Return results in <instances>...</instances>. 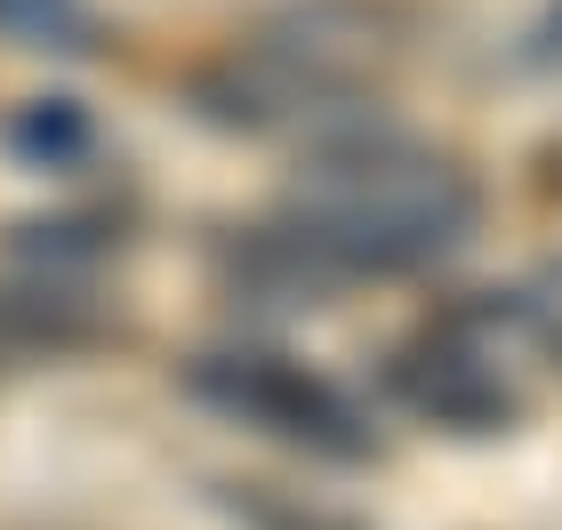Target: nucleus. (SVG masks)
Instances as JSON below:
<instances>
[{"label": "nucleus", "mask_w": 562, "mask_h": 530, "mask_svg": "<svg viewBox=\"0 0 562 530\" xmlns=\"http://www.w3.org/2000/svg\"><path fill=\"white\" fill-rule=\"evenodd\" d=\"M482 225V185L467 169L378 137L370 121L322 137L290 201L217 249V273L241 306L297 314L338 306L353 282H394L458 258Z\"/></svg>", "instance_id": "1"}, {"label": "nucleus", "mask_w": 562, "mask_h": 530, "mask_svg": "<svg viewBox=\"0 0 562 530\" xmlns=\"http://www.w3.org/2000/svg\"><path fill=\"white\" fill-rule=\"evenodd\" d=\"M177 386L201 410L249 426L297 459H322V466H370L378 459V418L362 394H346L329 370L297 362V353H273V346H210L193 362H177Z\"/></svg>", "instance_id": "2"}, {"label": "nucleus", "mask_w": 562, "mask_h": 530, "mask_svg": "<svg viewBox=\"0 0 562 530\" xmlns=\"http://www.w3.org/2000/svg\"><path fill=\"white\" fill-rule=\"evenodd\" d=\"M378 386H386L411 418L442 426V435H467V442L506 435V426L522 418V394L506 386V370H498V330H491L482 306L434 322V330H418L411 346H394L386 370H378Z\"/></svg>", "instance_id": "3"}, {"label": "nucleus", "mask_w": 562, "mask_h": 530, "mask_svg": "<svg viewBox=\"0 0 562 530\" xmlns=\"http://www.w3.org/2000/svg\"><path fill=\"white\" fill-rule=\"evenodd\" d=\"M105 338V306L72 290V273H33L0 282V353H72Z\"/></svg>", "instance_id": "4"}, {"label": "nucleus", "mask_w": 562, "mask_h": 530, "mask_svg": "<svg viewBox=\"0 0 562 530\" xmlns=\"http://www.w3.org/2000/svg\"><path fill=\"white\" fill-rule=\"evenodd\" d=\"M113 249H121V225L113 217H89V210L33 217V225H16V234H9V258L33 266V273H81L97 258H113Z\"/></svg>", "instance_id": "5"}, {"label": "nucleus", "mask_w": 562, "mask_h": 530, "mask_svg": "<svg viewBox=\"0 0 562 530\" xmlns=\"http://www.w3.org/2000/svg\"><path fill=\"white\" fill-rule=\"evenodd\" d=\"M210 498H217V507L234 515L241 530H370L362 515L322 507V498L281 490V483H210Z\"/></svg>", "instance_id": "6"}, {"label": "nucleus", "mask_w": 562, "mask_h": 530, "mask_svg": "<svg viewBox=\"0 0 562 530\" xmlns=\"http://www.w3.org/2000/svg\"><path fill=\"white\" fill-rule=\"evenodd\" d=\"M89 145H97V129L72 97H41V105H24L9 121V154L33 169H72V161H89Z\"/></svg>", "instance_id": "7"}, {"label": "nucleus", "mask_w": 562, "mask_h": 530, "mask_svg": "<svg viewBox=\"0 0 562 530\" xmlns=\"http://www.w3.org/2000/svg\"><path fill=\"white\" fill-rule=\"evenodd\" d=\"M0 41L89 57L97 48V16H89V0H0Z\"/></svg>", "instance_id": "8"}, {"label": "nucleus", "mask_w": 562, "mask_h": 530, "mask_svg": "<svg viewBox=\"0 0 562 530\" xmlns=\"http://www.w3.org/2000/svg\"><path fill=\"white\" fill-rule=\"evenodd\" d=\"M539 57H547V65H562V9L539 24Z\"/></svg>", "instance_id": "9"}]
</instances>
